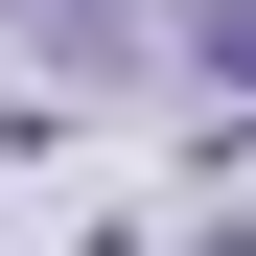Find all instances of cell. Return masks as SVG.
Here are the masks:
<instances>
[{
	"label": "cell",
	"instance_id": "2",
	"mask_svg": "<svg viewBox=\"0 0 256 256\" xmlns=\"http://www.w3.org/2000/svg\"><path fill=\"white\" fill-rule=\"evenodd\" d=\"M186 70H233V94H256V0H186Z\"/></svg>",
	"mask_w": 256,
	"mask_h": 256
},
{
	"label": "cell",
	"instance_id": "1",
	"mask_svg": "<svg viewBox=\"0 0 256 256\" xmlns=\"http://www.w3.org/2000/svg\"><path fill=\"white\" fill-rule=\"evenodd\" d=\"M24 47H70V70H140V0H0Z\"/></svg>",
	"mask_w": 256,
	"mask_h": 256
}]
</instances>
